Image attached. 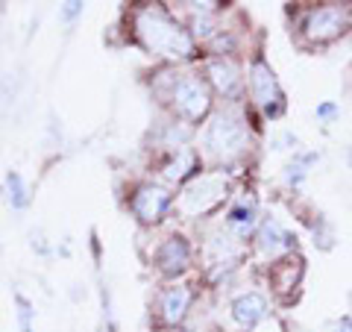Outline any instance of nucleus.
I'll return each mask as SVG.
<instances>
[{
    "label": "nucleus",
    "instance_id": "nucleus-21",
    "mask_svg": "<svg viewBox=\"0 0 352 332\" xmlns=\"http://www.w3.org/2000/svg\"><path fill=\"white\" fill-rule=\"evenodd\" d=\"M332 332H352V315H340L332 324Z\"/></svg>",
    "mask_w": 352,
    "mask_h": 332
},
{
    "label": "nucleus",
    "instance_id": "nucleus-4",
    "mask_svg": "<svg viewBox=\"0 0 352 332\" xmlns=\"http://www.w3.org/2000/svg\"><path fill=\"white\" fill-rule=\"evenodd\" d=\"M229 200V183L223 174H200L194 176L188 185H182L179 197H176V212L182 218H206L217 212L220 206Z\"/></svg>",
    "mask_w": 352,
    "mask_h": 332
},
{
    "label": "nucleus",
    "instance_id": "nucleus-7",
    "mask_svg": "<svg viewBox=\"0 0 352 332\" xmlns=\"http://www.w3.org/2000/svg\"><path fill=\"white\" fill-rule=\"evenodd\" d=\"M247 85H250V97L252 103L267 118H279L285 112V92L276 80V74H273L270 62L264 56H256L250 62L247 68Z\"/></svg>",
    "mask_w": 352,
    "mask_h": 332
},
{
    "label": "nucleus",
    "instance_id": "nucleus-8",
    "mask_svg": "<svg viewBox=\"0 0 352 332\" xmlns=\"http://www.w3.org/2000/svg\"><path fill=\"white\" fill-rule=\"evenodd\" d=\"M194 306V289L185 282H170L164 285L156 297V318H159V326H168V329H182L185 318H188Z\"/></svg>",
    "mask_w": 352,
    "mask_h": 332
},
{
    "label": "nucleus",
    "instance_id": "nucleus-15",
    "mask_svg": "<svg viewBox=\"0 0 352 332\" xmlns=\"http://www.w3.org/2000/svg\"><path fill=\"white\" fill-rule=\"evenodd\" d=\"M302 256H285V259H279V262H273L270 264V289L276 291V294H282V291H291V289H296L300 285V280H302Z\"/></svg>",
    "mask_w": 352,
    "mask_h": 332
},
{
    "label": "nucleus",
    "instance_id": "nucleus-17",
    "mask_svg": "<svg viewBox=\"0 0 352 332\" xmlns=\"http://www.w3.org/2000/svg\"><path fill=\"white\" fill-rule=\"evenodd\" d=\"M76 15H82V3H80V0L62 3V9H59V21H62V24H71V21H74Z\"/></svg>",
    "mask_w": 352,
    "mask_h": 332
},
{
    "label": "nucleus",
    "instance_id": "nucleus-20",
    "mask_svg": "<svg viewBox=\"0 0 352 332\" xmlns=\"http://www.w3.org/2000/svg\"><path fill=\"white\" fill-rule=\"evenodd\" d=\"M338 112H340V109H338L332 101H326V103L317 106V118L326 121V124H329V121H335V118H338Z\"/></svg>",
    "mask_w": 352,
    "mask_h": 332
},
{
    "label": "nucleus",
    "instance_id": "nucleus-23",
    "mask_svg": "<svg viewBox=\"0 0 352 332\" xmlns=\"http://www.w3.org/2000/svg\"><path fill=\"white\" fill-rule=\"evenodd\" d=\"M349 165H352V147H349Z\"/></svg>",
    "mask_w": 352,
    "mask_h": 332
},
{
    "label": "nucleus",
    "instance_id": "nucleus-5",
    "mask_svg": "<svg viewBox=\"0 0 352 332\" xmlns=\"http://www.w3.org/2000/svg\"><path fill=\"white\" fill-rule=\"evenodd\" d=\"M349 27H352V9L346 3H323L305 12L300 24V36L308 44L323 48V44H332L335 39H340Z\"/></svg>",
    "mask_w": 352,
    "mask_h": 332
},
{
    "label": "nucleus",
    "instance_id": "nucleus-9",
    "mask_svg": "<svg viewBox=\"0 0 352 332\" xmlns=\"http://www.w3.org/2000/svg\"><path fill=\"white\" fill-rule=\"evenodd\" d=\"M191 241L182 236V232H173L164 241H159V247L153 250V264H156V271L164 276V280H179V276L191 268Z\"/></svg>",
    "mask_w": 352,
    "mask_h": 332
},
{
    "label": "nucleus",
    "instance_id": "nucleus-2",
    "mask_svg": "<svg viewBox=\"0 0 352 332\" xmlns=\"http://www.w3.org/2000/svg\"><path fill=\"white\" fill-rule=\"evenodd\" d=\"M162 94V103L170 109L173 121H182L188 127H197L212 115V106H214V92L212 85L206 83V76L200 74H173L168 83H164V92Z\"/></svg>",
    "mask_w": 352,
    "mask_h": 332
},
{
    "label": "nucleus",
    "instance_id": "nucleus-12",
    "mask_svg": "<svg viewBox=\"0 0 352 332\" xmlns=\"http://www.w3.org/2000/svg\"><path fill=\"white\" fill-rule=\"evenodd\" d=\"M226 232L232 236L235 241H247V238H256V232L261 227V215H258V203L256 197H238V200L229 203L226 209Z\"/></svg>",
    "mask_w": 352,
    "mask_h": 332
},
{
    "label": "nucleus",
    "instance_id": "nucleus-3",
    "mask_svg": "<svg viewBox=\"0 0 352 332\" xmlns=\"http://www.w3.org/2000/svg\"><path fill=\"white\" fill-rule=\"evenodd\" d=\"M203 147L214 162H235L250 150L247 121L232 109H220L203 129Z\"/></svg>",
    "mask_w": 352,
    "mask_h": 332
},
{
    "label": "nucleus",
    "instance_id": "nucleus-10",
    "mask_svg": "<svg viewBox=\"0 0 352 332\" xmlns=\"http://www.w3.org/2000/svg\"><path fill=\"white\" fill-rule=\"evenodd\" d=\"M206 83L212 85L214 94H223L226 101H238L244 92V76L232 56H208L203 68Z\"/></svg>",
    "mask_w": 352,
    "mask_h": 332
},
{
    "label": "nucleus",
    "instance_id": "nucleus-6",
    "mask_svg": "<svg viewBox=\"0 0 352 332\" xmlns=\"http://www.w3.org/2000/svg\"><path fill=\"white\" fill-rule=\"evenodd\" d=\"M176 206V194L162 183H141L132 188L126 209L141 227H159Z\"/></svg>",
    "mask_w": 352,
    "mask_h": 332
},
{
    "label": "nucleus",
    "instance_id": "nucleus-18",
    "mask_svg": "<svg viewBox=\"0 0 352 332\" xmlns=\"http://www.w3.org/2000/svg\"><path fill=\"white\" fill-rule=\"evenodd\" d=\"M18 320H21V332H32V309L30 303L24 300V297H18Z\"/></svg>",
    "mask_w": 352,
    "mask_h": 332
},
{
    "label": "nucleus",
    "instance_id": "nucleus-14",
    "mask_svg": "<svg viewBox=\"0 0 352 332\" xmlns=\"http://www.w3.org/2000/svg\"><path fill=\"white\" fill-rule=\"evenodd\" d=\"M162 176L170 185H188L194 176H200V156L194 147H182V150H170V156L162 165Z\"/></svg>",
    "mask_w": 352,
    "mask_h": 332
},
{
    "label": "nucleus",
    "instance_id": "nucleus-19",
    "mask_svg": "<svg viewBox=\"0 0 352 332\" xmlns=\"http://www.w3.org/2000/svg\"><path fill=\"white\" fill-rule=\"evenodd\" d=\"M247 332H285V324H282L276 315H270V318H264L261 324H256V326L247 329Z\"/></svg>",
    "mask_w": 352,
    "mask_h": 332
},
{
    "label": "nucleus",
    "instance_id": "nucleus-13",
    "mask_svg": "<svg viewBox=\"0 0 352 332\" xmlns=\"http://www.w3.org/2000/svg\"><path fill=\"white\" fill-rule=\"evenodd\" d=\"M229 315H232L235 324L247 332L256 324H261L264 318H270V303H267V297H264L261 291H244V294H238L235 300L229 303Z\"/></svg>",
    "mask_w": 352,
    "mask_h": 332
},
{
    "label": "nucleus",
    "instance_id": "nucleus-1",
    "mask_svg": "<svg viewBox=\"0 0 352 332\" xmlns=\"http://www.w3.org/2000/svg\"><path fill=\"white\" fill-rule=\"evenodd\" d=\"M132 39L150 56L170 65H185L200 56V44L191 39L188 27H182L162 3H141L132 9Z\"/></svg>",
    "mask_w": 352,
    "mask_h": 332
},
{
    "label": "nucleus",
    "instance_id": "nucleus-22",
    "mask_svg": "<svg viewBox=\"0 0 352 332\" xmlns=\"http://www.w3.org/2000/svg\"><path fill=\"white\" fill-rule=\"evenodd\" d=\"M173 332H194V329H173Z\"/></svg>",
    "mask_w": 352,
    "mask_h": 332
},
{
    "label": "nucleus",
    "instance_id": "nucleus-16",
    "mask_svg": "<svg viewBox=\"0 0 352 332\" xmlns=\"http://www.w3.org/2000/svg\"><path fill=\"white\" fill-rule=\"evenodd\" d=\"M6 200L12 209H27L30 206V191H27V185H24V180H21L18 171L6 174Z\"/></svg>",
    "mask_w": 352,
    "mask_h": 332
},
{
    "label": "nucleus",
    "instance_id": "nucleus-11",
    "mask_svg": "<svg viewBox=\"0 0 352 332\" xmlns=\"http://www.w3.org/2000/svg\"><path fill=\"white\" fill-rule=\"evenodd\" d=\"M252 241H256L258 256L270 259V264L285 259V256H291V253H296V236L288 232L279 220H273V218L261 220V227H258V232H256V238Z\"/></svg>",
    "mask_w": 352,
    "mask_h": 332
}]
</instances>
